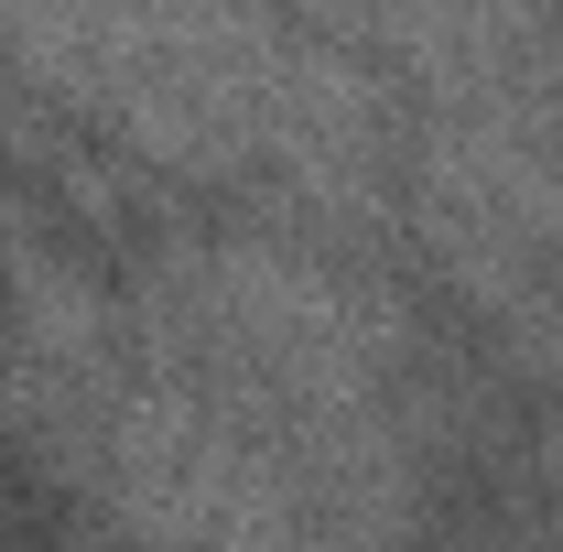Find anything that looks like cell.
<instances>
[{
  "label": "cell",
  "instance_id": "6da1fadb",
  "mask_svg": "<svg viewBox=\"0 0 563 552\" xmlns=\"http://www.w3.org/2000/svg\"><path fill=\"white\" fill-rule=\"evenodd\" d=\"M11 55L55 66L66 98H87L109 131H131L152 163L228 174L272 163V98L292 66V33L250 11H33L0 22Z\"/></svg>",
  "mask_w": 563,
  "mask_h": 552
}]
</instances>
